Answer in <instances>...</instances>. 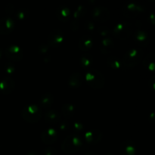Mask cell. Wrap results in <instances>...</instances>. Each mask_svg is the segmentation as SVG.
Instances as JSON below:
<instances>
[{"label":"cell","instance_id":"836d02e7","mask_svg":"<svg viewBox=\"0 0 155 155\" xmlns=\"http://www.w3.org/2000/svg\"><path fill=\"white\" fill-rule=\"evenodd\" d=\"M48 45L43 44V45H42L40 47H39V51H40L41 53L45 52V51H48Z\"/></svg>","mask_w":155,"mask_h":155},{"label":"cell","instance_id":"3957f363","mask_svg":"<svg viewBox=\"0 0 155 155\" xmlns=\"http://www.w3.org/2000/svg\"><path fill=\"white\" fill-rule=\"evenodd\" d=\"M85 80L88 86L96 90L102 89L105 84L104 75L96 69H89L85 75Z\"/></svg>","mask_w":155,"mask_h":155},{"label":"cell","instance_id":"cb8c5ba5","mask_svg":"<svg viewBox=\"0 0 155 155\" xmlns=\"http://www.w3.org/2000/svg\"><path fill=\"white\" fill-rule=\"evenodd\" d=\"M107 64L112 70H118L121 68V60L116 56H109L107 58Z\"/></svg>","mask_w":155,"mask_h":155},{"label":"cell","instance_id":"e575fe53","mask_svg":"<svg viewBox=\"0 0 155 155\" xmlns=\"http://www.w3.org/2000/svg\"><path fill=\"white\" fill-rule=\"evenodd\" d=\"M26 155H40V154H39V153L36 151H29V152H27Z\"/></svg>","mask_w":155,"mask_h":155},{"label":"cell","instance_id":"9c48e42d","mask_svg":"<svg viewBox=\"0 0 155 155\" xmlns=\"http://www.w3.org/2000/svg\"><path fill=\"white\" fill-rule=\"evenodd\" d=\"M144 12V7L137 3H129L123 8V14L128 18H135Z\"/></svg>","mask_w":155,"mask_h":155},{"label":"cell","instance_id":"603a6c76","mask_svg":"<svg viewBox=\"0 0 155 155\" xmlns=\"http://www.w3.org/2000/svg\"><path fill=\"white\" fill-rule=\"evenodd\" d=\"M61 114L64 117L71 118L74 116L75 114V107L72 104L66 103L62 105L61 107Z\"/></svg>","mask_w":155,"mask_h":155},{"label":"cell","instance_id":"8992f818","mask_svg":"<svg viewBox=\"0 0 155 155\" xmlns=\"http://www.w3.org/2000/svg\"><path fill=\"white\" fill-rule=\"evenodd\" d=\"M64 36L60 29H54L51 30L47 37V44L48 46L51 48H58L64 42Z\"/></svg>","mask_w":155,"mask_h":155},{"label":"cell","instance_id":"4fadbf2b","mask_svg":"<svg viewBox=\"0 0 155 155\" xmlns=\"http://www.w3.org/2000/svg\"><path fill=\"white\" fill-rule=\"evenodd\" d=\"M15 89V80L10 77H5L0 81V92L3 95L12 93Z\"/></svg>","mask_w":155,"mask_h":155},{"label":"cell","instance_id":"8d00e7d4","mask_svg":"<svg viewBox=\"0 0 155 155\" xmlns=\"http://www.w3.org/2000/svg\"><path fill=\"white\" fill-rule=\"evenodd\" d=\"M2 50L0 49V58H2Z\"/></svg>","mask_w":155,"mask_h":155},{"label":"cell","instance_id":"277c9868","mask_svg":"<svg viewBox=\"0 0 155 155\" xmlns=\"http://www.w3.org/2000/svg\"><path fill=\"white\" fill-rule=\"evenodd\" d=\"M21 117L30 124H36L41 119L42 110L36 104H29L21 110Z\"/></svg>","mask_w":155,"mask_h":155},{"label":"cell","instance_id":"4316f807","mask_svg":"<svg viewBox=\"0 0 155 155\" xmlns=\"http://www.w3.org/2000/svg\"><path fill=\"white\" fill-rule=\"evenodd\" d=\"M86 13V8L83 5H80L76 8L75 12L74 13V20L77 21L80 18L84 16Z\"/></svg>","mask_w":155,"mask_h":155},{"label":"cell","instance_id":"1f68e13d","mask_svg":"<svg viewBox=\"0 0 155 155\" xmlns=\"http://www.w3.org/2000/svg\"><path fill=\"white\" fill-rule=\"evenodd\" d=\"M84 29L86 31L92 32L94 29H95V25H94V24L92 21H87V22L85 23Z\"/></svg>","mask_w":155,"mask_h":155},{"label":"cell","instance_id":"5bb4252c","mask_svg":"<svg viewBox=\"0 0 155 155\" xmlns=\"http://www.w3.org/2000/svg\"><path fill=\"white\" fill-rule=\"evenodd\" d=\"M120 155H136V144L132 140H126L120 144L119 148Z\"/></svg>","mask_w":155,"mask_h":155},{"label":"cell","instance_id":"8fae6325","mask_svg":"<svg viewBox=\"0 0 155 155\" xmlns=\"http://www.w3.org/2000/svg\"><path fill=\"white\" fill-rule=\"evenodd\" d=\"M85 141L89 145H95L102 139V133L97 129H92L86 132L83 136Z\"/></svg>","mask_w":155,"mask_h":155},{"label":"cell","instance_id":"5b68a950","mask_svg":"<svg viewBox=\"0 0 155 155\" xmlns=\"http://www.w3.org/2000/svg\"><path fill=\"white\" fill-rule=\"evenodd\" d=\"M133 27L130 22H121L117 24L113 30V35L115 38L120 40L127 39L132 34Z\"/></svg>","mask_w":155,"mask_h":155},{"label":"cell","instance_id":"f546056e","mask_svg":"<svg viewBox=\"0 0 155 155\" xmlns=\"http://www.w3.org/2000/svg\"><path fill=\"white\" fill-rule=\"evenodd\" d=\"M110 29H109L107 26H101V27H99V29H98V33H99V34L104 38L108 37L109 34H110Z\"/></svg>","mask_w":155,"mask_h":155},{"label":"cell","instance_id":"30bf717a","mask_svg":"<svg viewBox=\"0 0 155 155\" xmlns=\"http://www.w3.org/2000/svg\"><path fill=\"white\" fill-rule=\"evenodd\" d=\"M58 138V132L52 128L45 129L41 133V140L45 145H53L55 143Z\"/></svg>","mask_w":155,"mask_h":155},{"label":"cell","instance_id":"74e56055","mask_svg":"<svg viewBox=\"0 0 155 155\" xmlns=\"http://www.w3.org/2000/svg\"><path fill=\"white\" fill-rule=\"evenodd\" d=\"M104 155H114V154H111V153H107V154H105Z\"/></svg>","mask_w":155,"mask_h":155},{"label":"cell","instance_id":"2e32d148","mask_svg":"<svg viewBox=\"0 0 155 155\" xmlns=\"http://www.w3.org/2000/svg\"><path fill=\"white\" fill-rule=\"evenodd\" d=\"M134 41L138 45L142 47H145L148 45L149 42V37L148 35L145 30H137L134 33Z\"/></svg>","mask_w":155,"mask_h":155},{"label":"cell","instance_id":"ffe728a7","mask_svg":"<svg viewBox=\"0 0 155 155\" xmlns=\"http://www.w3.org/2000/svg\"><path fill=\"white\" fill-rule=\"evenodd\" d=\"M114 47V43L110 38H104L100 44V51L102 54H107L113 50Z\"/></svg>","mask_w":155,"mask_h":155},{"label":"cell","instance_id":"6da1fadb","mask_svg":"<svg viewBox=\"0 0 155 155\" xmlns=\"http://www.w3.org/2000/svg\"><path fill=\"white\" fill-rule=\"evenodd\" d=\"M143 51L141 48H130L129 49L123 57L121 60V67L124 69H131L142 60Z\"/></svg>","mask_w":155,"mask_h":155},{"label":"cell","instance_id":"7a4b0ae2","mask_svg":"<svg viewBox=\"0 0 155 155\" xmlns=\"http://www.w3.org/2000/svg\"><path fill=\"white\" fill-rule=\"evenodd\" d=\"M83 146V141L77 135H69L65 138L61 144V150L64 153L67 154H75L79 151Z\"/></svg>","mask_w":155,"mask_h":155},{"label":"cell","instance_id":"ac0fdd59","mask_svg":"<svg viewBox=\"0 0 155 155\" xmlns=\"http://www.w3.org/2000/svg\"><path fill=\"white\" fill-rule=\"evenodd\" d=\"M44 119L48 124H57L61 120V114L55 109H48L44 115Z\"/></svg>","mask_w":155,"mask_h":155},{"label":"cell","instance_id":"83f0119b","mask_svg":"<svg viewBox=\"0 0 155 155\" xmlns=\"http://www.w3.org/2000/svg\"><path fill=\"white\" fill-rule=\"evenodd\" d=\"M73 131H74V134L79 136L80 132L83 130V124L81 122H75L72 126Z\"/></svg>","mask_w":155,"mask_h":155},{"label":"cell","instance_id":"e0dca14e","mask_svg":"<svg viewBox=\"0 0 155 155\" xmlns=\"http://www.w3.org/2000/svg\"><path fill=\"white\" fill-rule=\"evenodd\" d=\"M94 42L91 36L84 35L80 37L78 42V47L81 51H88L93 47Z\"/></svg>","mask_w":155,"mask_h":155},{"label":"cell","instance_id":"7402d4cb","mask_svg":"<svg viewBox=\"0 0 155 155\" xmlns=\"http://www.w3.org/2000/svg\"><path fill=\"white\" fill-rule=\"evenodd\" d=\"M144 67L150 72H154L155 70V62H154V55L153 53L148 54V55L145 56V58L142 61Z\"/></svg>","mask_w":155,"mask_h":155},{"label":"cell","instance_id":"9a60e30c","mask_svg":"<svg viewBox=\"0 0 155 155\" xmlns=\"http://www.w3.org/2000/svg\"><path fill=\"white\" fill-rule=\"evenodd\" d=\"M55 15L58 20L61 22H68L71 16V9L67 5H61L56 8Z\"/></svg>","mask_w":155,"mask_h":155},{"label":"cell","instance_id":"52a82bcc","mask_svg":"<svg viewBox=\"0 0 155 155\" xmlns=\"http://www.w3.org/2000/svg\"><path fill=\"white\" fill-rule=\"evenodd\" d=\"M5 55L8 60L14 61H20L24 57L22 49L16 45L8 46L5 50Z\"/></svg>","mask_w":155,"mask_h":155},{"label":"cell","instance_id":"7c38bea8","mask_svg":"<svg viewBox=\"0 0 155 155\" xmlns=\"http://www.w3.org/2000/svg\"><path fill=\"white\" fill-rule=\"evenodd\" d=\"M15 23L11 18H3L0 19V35H8L14 31Z\"/></svg>","mask_w":155,"mask_h":155},{"label":"cell","instance_id":"ba28073f","mask_svg":"<svg viewBox=\"0 0 155 155\" xmlns=\"http://www.w3.org/2000/svg\"><path fill=\"white\" fill-rule=\"evenodd\" d=\"M110 12L104 6H97L92 11V17L98 22H106L110 18Z\"/></svg>","mask_w":155,"mask_h":155},{"label":"cell","instance_id":"d6986e66","mask_svg":"<svg viewBox=\"0 0 155 155\" xmlns=\"http://www.w3.org/2000/svg\"><path fill=\"white\" fill-rule=\"evenodd\" d=\"M83 83V76L80 73H73L68 79V85L73 89L80 87Z\"/></svg>","mask_w":155,"mask_h":155},{"label":"cell","instance_id":"d590c367","mask_svg":"<svg viewBox=\"0 0 155 155\" xmlns=\"http://www.w3.org/2000/svg\"><path fill=\"white\" fill-rule=\"evenodd\" d=\"M84 155H98V154H97V153L92 152V151H91V152H87L86 154H85Z\"/></svg>","mask_w":155,"mask_h":155},{"label":"cell","instance_id":"d4e9b609","mask_svg":"<svg viewBox=\"0 0 155 155\" xmlns=\"http://www.w3.org/2000/svg\"><path fill=\"white\" fill-rule=\"evenodd\" d=\"M80 64L84 69H89L93 65V58L90 54H84L80 58Z\"/></svg>","mask_w":155,"mask_h":155},{"label":"cell","instance_id":"484cf974","mask_svg":"<svg viewBox=\"0 0 155 155\" xmlns=\"http://www.w3.org/2000/svg\"><path fill=\"white\" fill-rule=\"evenodd\" d=\"M29 15H30V11L26 8H21L15 12V17L17 18V19L20 20V21L27 19L28 18Z\"/></svg>","mask_w":155,"mask_h":155},{"label":"cell","instance_id":"d6a6232c","mask_svg":"<svg viewBox=\"0 0 155 155\" xmlns=\"http://www.w3.org/2000/svg\"><path fill=\"white\" fill-rule=\"evenodd\" d=\"M74 27H74V29L73 31H77L79 29V23H78V21H76V20H74V21H72V24H71V29H72Z\"/></svg>","mask_w":155,"mask_h":155},{"label":"cell","instance_id":"44dd1931","mask_svg":"<svg viewBox=\"0 0 155 155\" xmlns=\"http://www.w3.org/2000/svg\"><path fill=\"white\" fill-rule=\"evenodd\" d=\"M54 101V96L52 94L47 92L41 96L40 99H39V104L42 108L49 109L52 106Z\"/></svg>","mask_w":155,"mask_h":155},{"label":"cell","instance_id":"f1b7e54d","mask_svg":"<svg viewBox=\"0 0 155 155\" xmlns=\"http://www.w3.org/2000/svg\"><path fill=\"white\" fill-rule=\"evenodd\" d=\"M4 70L7 74H12L15 72V66L12 62L8 61L5 64L4 66Z\"/></svg>","mask_w":155,"mask_h":155},{"label":"cell","instance_id":"4dcf8cb0","mask_svg":"<svg viewBox=\"0 0 155 155\" xmlns=\"http://www.w3.org/2000/svg\"><path fill=\"white\" fill-rule=\"evenodd\" d=\"M42 155H57V150L54 147H47L42 151Z\"/></svg>","mask_w":155,"mask_h":155}]
</instances>
